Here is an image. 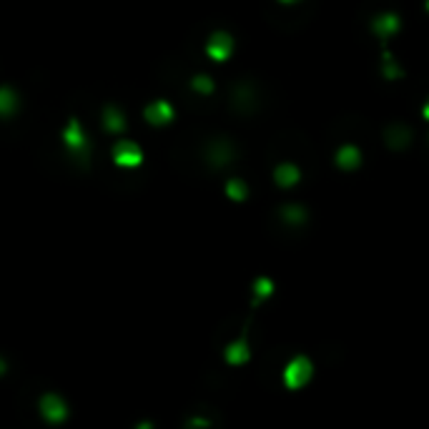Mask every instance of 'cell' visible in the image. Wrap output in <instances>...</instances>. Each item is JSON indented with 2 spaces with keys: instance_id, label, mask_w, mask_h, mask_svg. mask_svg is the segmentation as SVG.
<instances>
[{
  "instance_id": "1",
  "label": "cell",
  "mask_w": 429,
  "mask_h": 429,
  "mask_svg": "<svg viewBox=\"0 0 429 429\" xmlns=\"http://www.w3.org/2000/svg\"><path fill=\"white\" fill-rule=\"evenodd\" d=\"M281 376H284V387L289 392L304 389L306 384L311 382V376H314V364H311V359L306 354H297L294 359L286 362Z\"/></svg>"
},
{
  "instance_id": "2",
  "label": "cell",
  "mask_w": 429,
  "mask_h": 429,
  "mask_svg": "<svg viewBox=\"0 0 429 429\" xmlns=\"http://www.w3.org/2000/svg\"><path fill=\"white\" fill-rule=\"evenodd\" d=\"M38 410H40V417L51 424H60L63 419L68 417V404L66 399L55 392H46V394L38 399Z\"/></svg>"
},
{
  "instance_id": "3",
  "label": "cell",
  "mask_w": 429,
  "mask_h": 429,
  "mask_svg": "<svg viewBox=\"0 0 429 429\" xmlns=\"http://www.w3.org/2000/svg\"><path fill=\"white\" fill-rule=\"evenodd\" d=\"M63 143L66 148L73 153V156H78V159H86L88 156V139H86V131H83V125L80 121L71 119L63 128Z\"/></svg>"
},
{
  "instance_id": "4",
  "label": "cell",
  "mask_w": 429,
  "mask_h": 429,
  "mask_svg": "<svg viewBox=\"0 0 429 429\" xmlns=\"http://www.w3.org/2000/svg\"><path fill=\"white\" fill-rule=\"evenodd\" d=\"M113 161L121 168H139L143 164V151L133 141H119V143L113 146Z\"/></svg>"
},
{
  "instance_id": "5",
  "label": "cell",
  "mask_w": 429,
  "mask_h": 429,
  "mask_svg": "<svg viewBox=\"0 0 429 429\" xmlns=\"http://www.w3.org/2000/svg\"><path fill=\"white\" fill-rule=\"evenodd\" d=\"M231 53H234V38L229 33H224V30H216V33H211V38L206 40V55L211 60H216V63L229 60Z\"/></svg>"
},
{
  "instance_id": "6",
  "label": "cell",
  "mask_w": 429,
  "mask_h": 429,
  "mask_svg": "<svg viewBox=\"0 0 429 429\" xmlns=\"http://www.w3.org/2000/svg\"><path fill=\"white\" fill-rule=\"evenodd\" d=\"M143 116L151 125H168L173 121V106L168 100H153L146 106Z\"/></svg>"
},
{
  "instance_id": "7",
  "label": "cell",
  "mask_w": 429,
  "mask_h": 429,
  "mask_svg": "<svg viewBox=\"0 0 429 429\" xmlns=\"http://www.w3.org/2000/svg\"><path fill=\"white\" fill-rule=\"evenodd\" d=\"M399 28H402V20H399L396 13H382L371 20V30H374L379 38H392V35L399 33Z\"/></svg>"
},
{
  "instance_id": "8",
  "label": "cell",
  "mask_w": 429,
  "mask_h": 429,
  "mask_svg": "<svg viewBox=\"0 0 429 429\" xmlns=\"http://www.w3.org/2000/svg\"><path fill=\"white\" fill-rule=\"evenodd\" d=\"M224 359L226 364H231V367H241V364H246L251 359V347L246 339H234L229 347L224 349Z\"/></svg>"
},
{
  "instance_id": "9",
  "label": "cell",
  "mask_w": 429,
  "mask_h": 429,
  "mask_svg": "<svg viewBox=\"0 0 429 429\" xmlns=\"http://www.w3.org/2000/svg\"><path fill=\"white\" fill-rule=\"evenodd\" d=\"M274 181L279 189H294L301 181V171L294 164H279L274 168Z\"/></svg>"
},
{
  "instance_id": "10",
  "label": "cell",
  "mask_w": 429,
  "mask_h": 429,
  "mask_svg": "<svg viewBox=\"0 0 429 429\" xmlns=\"http://www.w3.org/2000/svg\"><path fill=\"white\" fill-rule=\"evenodd\" d=\"M337 166L342 171H354V168H359V166H362V151L351 143L342 146L337 151Z\"/></svg>"
},
{
  "instance_id": "11",
  "label": "cell",
  "mask_w": 429,
  "mask_h": 429,
  "mask_svg": "<svg viewBox=\"0 0 429 429\" xmlns=\"http://www.w3.org/2000/svg\"><path fill=\"white\" fill-rule=\"evenodd\" d=\"M410 141H412V131L407 125L394 123L387 128V146L389 148H404V146H410Z\"/></svg>"
},
{
  "instance_id": "12",
  "label": "cell",
  "mask_w": 429,
  "mask_h": 429,
  "mask_svg": "<svg viewBox=\"0 0 429 429\" xmlns=\"http://www.w3.org/2000/svg\"><path fill=\"white\" fill-rule=\"evenodd\" d=\"M20 108V100H18V93L13 91V88H0V113L6 116V119H10V116H15V111Z\"/></svg>"
},
{
  "instance_id": "13",
  "label": "cell",
  "mask_w": 429,
  "mask_h": 429,
  "mask_svg": "<svg viewBox=\"0 0 429 429\" xmlns=\"http://www.w3.org/2000/svg\"><path fill=\"white\" fill-rule=\"evenodd\" d=\"M103 128H106L108 133H121L125 128V119L123 113L119 111V108L108 106L106 111H103Z\"/></svg>"
},
{
  "instance_id": "14",
  "label": "cell",
  "mask_w": 429,
  "mask_h": 429,
  "mask_svg": "<svg viewBox=\"0 0 429 429\" xmlns=\"http://www.w3.org/2000/svg\"><path fill=\"white\" fill-rule=\"evenodd\" d=\"M382 73H384V78L387 80H396V78H402L404 76L402 66H396L394 55H392L389 51H384L382 53Z\"/></svg>"
},
{
  "instance_id": "15",
  "label": "cell",
  "mask_w": 429,
  "mask_h": 429,
  "mask_svg": "<svg viewBox=\"0 0 429 429\" xmlns=\"http://www.w3.org/2000/svg\"><path fill=\"white\" fill-rule=\"evenodd\" d=\"M226 196L231 198V201H236V204H241L249 196V189H246V184L241 179H231L226 184Z\"/></svg>"
},
{
  "instance_id": "16",
  "label": "cell",
  "mask_w": 429,
  "mask_h": 429,
  "mask_svg": "<svg viewBox=\"0 0 429 429\" xmlns=\"http://www.w3.org/2000/svg\"><path fill=\"white\" fill-rule=\"evenodd\" d=\"M281 216H284V221L286 224H291V226H299V224H304L306 221V211L297 204L284 206V209H281Z\"/></svg>"
},
{
  "instance_id": "17",
  "label": "cell",
  "mask_w": 429,
  "mask_h": 429,
  "mask_svg": "<svg viewBox=\"0 0 429 429\" xmlns=\"http://www.w3.org/2000/svg\"><path fill=\"white\" fill-rule=\"evenodd\" d=\"M271 294H274V281L269 277H259L254 281V297H256V301H264Z\"/></svg>"
},
{
  "instance_id": "18",
  "label": "cell",
  "mask_w": 429,
  "mask_h": 429,
  "mask_svg": "<svg viewBox=\"0 0 429 429\" xmlns=\"http://www.w3.org/2000/svg\"><path fill=\"white\" fill-rule=\"evenodd\" d=\"M191 86H193V91L204 93V96H211L213 93V80L209 78V76H196Z\"/></svg>"
},
{
  "instance_id": "19",
  "label": "cell",
  "mask_w": 429,
  "mask_h": 429,
  "mask_svg": "<svg viewBox=\"0 0 429 429\" xmlns=\"http://www.w3.org/2000/svg\"><path fill=\"white\" fill-rule=\"evenodd\" d=\"M209 159L213 161V166L226 164V161H229V151H226V148H221V146H216V151H211V156H209Z\"/></svg>"
},
{
  "instance_id": "20",
  "label": "cell",
  "mask_w": 429,
  "mask_h": 429,
  "mask_svg": "<svg viewBox=\"0 0 429 429\" xmlns=\"http://www.w3.org/2000/svg\"><path fill=\"white\" fill-rule=\"evenodd\" d=\"M422 116H424V121H429V100L422 106Z\"/></svg>"
},
{
  "instance_id": "21",
  "label": "cell",
  "mask_w": 429,
  "mask_h": 429,
  "mask_svg": "<svg viewBox=\"0 0 429 429\" xmlns=\"http://www.w3.org/2000/svg\"><path fill=\"white\" fill-rule=\"evenodd\" d=\"M136 429H153V424L151 422H143V424H139Z\"/></svg>"
},
{
  "instance_id": "22",
  "label": "cell",
  "mask_w": 429,
  "mask_h": 429,
  "mask_svg": "<svg viewBox=\"0 0 429 429\" xmlns=\"http://www.w3.org/2000/svg\"><path fill=\"white\" fill-rule=\"evenodd\" d=\"M279 3H284V6H294V3H299V0H279Z\"/></svg>"
},
{
  "instance_id": "23",
  "label": "cell",
  "mask_w": 429,
  "mask_h": 429,
  "mask_svg": "<svg viewBox=\"0 0 429 429\" xmlns=\"http://www.w3.org/2000/svg\"><path fill=\"white\" fill-rule=\"evenodd\" d=\"M424 8H427V13H429V0H424Z\"/></svg>"
}]
</instances>
